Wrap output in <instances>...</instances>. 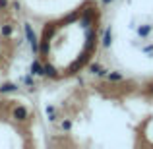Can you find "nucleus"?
Masks as SVG:
<instances>
[{
  "instance_id": "obj_1",
  "label": "nucleus",
  "mask_w": 153,
  "mask_h": 149,
  "mask_svg": "<svg viewBox=\"0 0 153 149\" xmlns=\"http://www.w3.org/2000/svg\"><path fill=\"white\" fill-rule=\"evenodd\" d=\"M23 35H25V41L29 43V49L33 52V56H39V50H41V39L37 37L31 21H23Z\"/></svg>"
},
{
  "instance_id": "obj_2",
  "label": "nucleus",
  "mask_w": 153,
  "mask_h": 149,
  "mask_svg": "<svg viewBox=\"0 0 153 149\" xmlns=\"http://www.w3.org/2000/svg\"><path fill=\"white\" fill-rule=\"evenodd\" d=\"M10 118L18 124H25L31 120V110L27 105H14L10 110Z\"/></svg>"
},
{
  "instance_id": "obj_3",
  "label": "nucleus",
  "mask_w": 153,
  "mask_h": 149,
  "mask_svg": "<svg viewBox=\"0 0 153 149\" xmlns=\"http://www.w3.org/2000/svg\"><path fill=\"white\" fill-rule=\"evenodd\" d=\"M87 72H89L91 76H95V78H105V76L108 74V68H105L101 62H97V60H91V62H87Z\"/></svg>"
},
{
  "instance_id": "obj_4",
  "label": "nucleus",
  "mask_w": 153,
  "mask_h": 149,
  "mask_svg": "<svg viewBox=\"0 0 153 149\" xmlns=\"http://www.w3.org/2000/svg\"><path fill=\"white\" fill-rule=\"evenodd\" d=\"M43 70H45V78H51V79H60L62 78V72H60L52 62H43Z\"/></svg>"
},
{
  "instance_id": "obj_5",
  "label": "nucleus",
  "mask_w": 153,
  "mask_h": 149,
  "mask_svg": "<svg viewBox=\"0 0 153 149\" xmlns=\"http://www.w3.org/2000/svg\"><path fill=\"white\" fill-rule=\"evenodd\" d=\"M22 89L19 87V83H14V82H2L0 83V95H12V93H18V91Z\"/></svg>"
},
{
  "instance_id": "obj_6",
  "label": "nucleus",
  "mask_w": 153,
  "mask_h": 149,
  "mask_svg": "<svg viewBox=\"0 0 153 149\" xmlns=\"http://www.w3.org/2000/svg\"><path fill=\"white\" fill-rule=\"evenodd\" d=\"M29 74L35 76V78H45V70H43L41 58H33V62H31V66H29Z\"/></svg>"
},
{
  "instance_id": "obj_7",
  "label": "nucleus",
  "mask_w": 153,
  "mask_h": 149,
  "mask_svg": "<svg viewBox=\"0 0 153 149\" xmlns=\"http://www.w3.org/2000/svg\"><path fill=\"white\" fill-rule=\"evenodd\" d=\"M14 35H16L14 23L6 21V23H2V25H0V37H2V39H12Z\"/></svg>"
},
{
  "instance_id": "obj_8",
  "label": "nucleus",
  "mask_w": 153,
  "mask_h": 149,
  "mask_svg": "<svg viewBox=\"0 0 153 149\" xmlns=\"http://www.w3.org/2000/svg\"><path fill=\"white\" fill-rule=\"evenodd\" d=\"M45 114H47V120H49L51 124H56L60 120V114L56 112V107H54V105H51V103L45 105Z\"/></svg>"
},
{
  "instance_id": "obj_9",
  "label": "nucleus",
  "mask_w": 153,
  "mask_h": 149,
  "mask_svg": "<svg viewBox=\"0 0 153 149\" xmlns=\"http://www.w3.org/2000/svg\"><path fill=\"white\" fill-rule=\"evenodd\" d=\"M111 45H112V27L107 25L103 31V37H101V47L107 50V49H111Z\"/></svg>"
},
{
  "instance_id": "obj_10",
  "label": "nucleus",
  "mask_w": 153,
  "mask_h": 149,
  "mask_svg": "<svg viewBox=\"0 0 153 149\" xmlns=\"http://www.w3.org/2000/svg\"><path fill=\"white\" fill-rule=\"evenodd\" d=\"M105 79H107L108 83H122L126 78H124V74L118 72V70H108V74L105 76Z\"/></svg>"
},
{
  "instance_id": "obj_11",
  "label": "nucleus",
  "mask_w": 153,
  "mask_h": 149,
  "mask_svg": "<svg viewBox=\"0 0 153 149\" xmlns=\"http://www.w3.org/2000/svg\"><path fill=\"white\" fill-rule=\"evenodd\" d=\"M19 83H23L27 91H35V89H37V82H35V76H31V74L23 76V78L19 79Z\"/></svg>"
},
{
  "instance_id": "obj_12",
  "label": "nucleus",
  "mask_w": 153,
  "mask_h": 149,
  "mask_svg": "<svg viewBox=\"0 0 153 149\" xmlns=\"http://www.w3.org/2000/svg\"><path fill=\"white\" fill-rule=\"evenodd\" d=\"M151 31H153V25H147V23H143V25H140L138 29H136V33H138L140 39H146V37H149V35H151Z\"/></svg>"
},
{
  "instance_id": "obj_13",
  "label": "nucleus",
  "mask_w": 153,
  "mask_h": 149,
  "mask_svg": "<svg viewBox=\"0 0 153 149\" xmlns=\"http://www.w3.org/2000/svg\"><path fill=\"white\" fill-rule=\"evenodd\" d=\"M72 128H74V122H72V118H62V120H60V130H62L64 134H70Z\"/></svg>"
},
{
  "instance_id": "obj_14",
  "label": "nucleus",
  "mask_w": 153,
  "mask_h": 149,
  "mask_svg": "<svg viewBox=\"0 0 153 149\" xmlns=\"http://www.w3.org/2000/svg\"><path fill=\"white\" fill-rule=\"evenodd\" d=\"M10 12H14V14H22L23 12V4L19 2V0H10Z\"/></svg>"
},
{
  "instance_id": "obj_15",
  "label": "nucleus",
  "mask_w": 153,
  "mask_h": 149,
  "mask_svg": "<svg viewBox=\"0 0 153 149\" xmlns=\"http://www.w3.org/2000/svg\"><path fill=\"white\" fill-rule=\"evenodd\" d=\"M0 12H10V0H0Z\"/></svg>"
},
{
  "instance_id": "obj_16",
  "label": "nucleus",
  "mask_w": 153,
  "mask_h": 149,
  "mask_svg": "<svg viewBox=\"0 0 153 149\" xmlns=\"http://www.w3.org/2000/svg\"><path fill=\"white\" fill-rule=\"evenodd\" d=\"M146 91H147L149 95H153V82H149V83L146 85Z\"/></svg>"
},
{
  "instance_id": "obj_17",
  "label": "nucleus",
  "mask_w": 153,
  "mask_h": 149,
  "mask_svg": "<svg viewBox=\"0 0 153 149\" xmlns=\"http://www.w3.org/2000/svg\"><path fill=\"white\" fill-rule=\"evenodd\" d=\"M143 52H146V54H151V52H153V45H149V47H143Z\"/></svg>"
},
{
  "instance_id": "obj_18",
  "label": "nucleus",
  "mask_w": 153,
  "mask_h": 149,
  "mask_svg": "<svg viewBox=\"0 0 153 149\" xmlns=\"http://www.w3.org/2000/svg\"><path fill=\"white\" fill-rule=\"evenodd\" d=\"M114 0H101V6H111Z\"/></svg>"
},
{
  "instance_id": "obj_19",
  "label": "nucleus",
  "mask_w": 153,
  "mask_h": 149,
  "mask_svg": "<svg viewBox=\"0 0 153 149\" xmlns=\"http://www.w3.org/2000/svg\"><path fill=\"white\" fill-rule=\"evenodd\" d=\"M2 58H4V54H2V50H0V62H2Z\"/></svg>"
},
{
  "instance_id": "obj_20",
  "label": "nucleus",
  "mask_w": 153,
  "mask_h": 149,
  "mask_svg": "<svg viewBox=\"0 0 153 149\" xmlns=\"http://www.w3.org/2000/svg\"><path fill=\"white\" fill-rule=\"evenodd\" d=\"M0 105H2V99H0Z\"/></svg>"
}]
</instances>
